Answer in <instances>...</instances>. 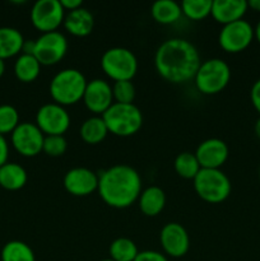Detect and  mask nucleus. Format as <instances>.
I'll list each match as a JSON object with an SVG mask.
<instances>
[{
  "label": "nucleus",
  "mask_w": 260,
  "mask_h": 261,
  "mask_svg": "<svg viewBox=\"0 0 260 261\" xmlns=\"http://www.w3.org/2000/svg\"><path fill=\"white\" fill-rule=\"evenodd\" d=\"M201 60L199 51L185 38H168L158 46L154 55L157 73L167 82L181 84L194 79Z\"/></svg>",
  "instance_id": "1"
},
{
  "label": "nucleus",
  "mask_w": 260,
  "mask_h": 261,
  "mask_svg": "<svg viewBox=\"0 0 260 261\" xmlns=\"http://www.w3.org/2000/svg\"><path fill=\"white\" fill-rule=\"evenodd\" d=\"M98 191L111 208L124 209L134 204L142 193V178L135 168L116 165L98 175Z\"/></svg>",
  "instance_id": "2"
},
{
  "label": "nucleus",
  "mask_w": 260,
  "mask_h": 261,
  "mask_svg": "<svg viewBox=\"0 0 260 261\" xmlns=\"http://www.w3.org/2000/svg\"><path fill=\"white\" fill-rule=\"evenodd\" d=\"M87 79L78 69H63L51 79L50 91L51 98L60 106H70L83 99L87 87Z\"/></svg>",
  "instance_id": "3"
},
{
  "label": "nucleus",
  "mask_w": 260,
  "mask_h": 261,
  "mask_svg": "<svg viewBox=\"0 0 260 261\" xmlns=\"http://www.w3.org/2000/svg\"><path fill=\"white\" fill-rule=\"evenodd\" d=\"M109 133L116 137H130L140 130L143 125V114L134 103L114 102L102 115Z\"/></svg>",
  "instance_id": "4"
},
{
  "label": "nucleus",
  "mask_w": 260,
  "mask_h": 261,
  "mask_svg": "<svg viewBox=\"0 0 260 261\" xmlns=\"http://www.w3.org/2000/svg\"><path fill=\"white\" fill-rule=\"evenodd\" d=\"M194 189L201 200L218 204L226 200L231 194V181L221 170L201 168L194 178Z\"/></svg>",
  "instance_id": "5"
},
{
  "label": "nucleus",
  "mask_w": 260,
  "mask_h": 261,
  "mask_svg": "<svg viewBox=\"0 0 260 261\" xmlns=\"http://www.w3.org/2000/svg\"><path fill=\"white\" fill-rule=\"evenodd\" d=\"M231 79L229 65L222 59L213 58L203 61L194 76L199 92L204 94H217L223 91Z\"/></svg>",
  "instance_id": "6"
},
{
  "label": "nucleus",
  "mask_w": 260,
  "mask_h": 261,
  "mask_svg": "<svg viewBox=\"0 0 260 261\" xmlns=\"http://www.w3.org/2000/svg\"><path fill=\"white\" fill-rule=\"evenodd\" d=\"M101 68L114 82L132 81L138 70L137 56L125 47H111L102 54Z\"/></svg>",
  "instance_id": "7"
},
{
  "label": "nucleus",
  "mask_w": 260,
  "mask_h": 261,
  "mask_svg": "<svg viewBox=\"0 0 260 261\" xmlns=\"http://www.w3.org/2000/svg\"><path fill=\"white\" fill-rule=\"evenodd\" d=\"M65 18L60 0H38L31 9V22L41 33L58 31Z\"/></svg>",
  "instance_id": "8"
},
{
  "label": "nucleus",
  "mask_w": 260,
  "mask_h": 261,
  "mask_svg": "<svg viewBox=\"0 0 260 261\" xmlns=\"http://www.w3.org/2000/svg\"><path fill=\"white\" fill-rule=\"evenodd\" d=\"M68 51V40L59 31L42 33L35 40L33 56L41 65H55L64 59Z\"/></svg>",
  "instance_id": "9"
},
{
  "label": "nucleus",
  "mask_w": 260,
  "mask_h": 261,
  "mask_svg": "<svg viewBox=\"0 0 260 261\" xmlns=\"http://www.w3.org/2000/svg\"><path fill=\"white\" fill-rule=\"evenodd\" d=\"M252 40H254V27L245 19L223 25L218 36L219 46L229 54L241 53L249 47Z\"/></svg>",
  "instance_id": "10"
},
{
  "label": "nucleus",
  "mask_w": 260,
  "mask_h": 261,
  "mask_svg": "<svg viewBox=\"0 0 260 261\" xmlns=\"http://www.w3.org/2000/svg\"><path fill=\"white\" fill-rule=\"evenodd\" d=\"M35 124L45 135H64L70 126V116L64 106L46 103L38 109Z\"/></svg>",
  "instance_id": "11"
},
{
  "label": "nucleus",
  "mask_w": 260,
  "mask_h": 261,
  "mask_svg": "<svg viewBox=\"0 0 260 261\" xmlns=\"http://www.w3.org/2000/svg\"><path fill=\"white\" fill-rule=\"evenodd\" d=\"M45 134L33 122H20L12 133V144L23 157H35L42 152Z\"/></svg>",
  "instance_id": "12"
},
{
  "label": "nucleus",
  "mask_w": 260,
  "mask_h": 261,
  "mask_svg": "<svg viewBox=\"0 0 260 261\" xmlns=\"http://www.w3.org/2000/svg\"><path fill=\"white\" fill-rule=\"evenodd\" d=\"M161 246L171 257H183L190 247V237L188 231L176 222L165 224L160 233Z\"/></svg>",
  "instance_id": "13"
},
{
  "label": "nucleus",
  "mask_w": 260,
  "mask_h": 261,
  "mask_svg": "<svg viewBox=\"0 0 260 261\" xmlns=\"http://www.w3.org/2000/svg\"><path fill=\"white\" fill-rule=\"evenodd\" d=\"M83 102L89 111L102 116L114 103L112 86L103 79H93L88 82L83 94Z\"/></svg>",
  "instance_id": "14"
},
{
  "label": "nucleus",
  "mask_w": 260,
  "mask_h": 261,
  "mask_svg": "<svg viewBox=\"0 0 260 261\" xmlns=\"http://www.w3.org/2000/svg\"><path fill=\"white\" fill-rule=\"evenodd\" d=\"M65 190L73 196H87L98 189V175L86 167H74L63 180Z\"/></svg>",
  "instance_id": "15"
},
{
  "label": "nucleus",
  "mask_w": 260,
  "mask_h": 261,
  "mask_svg": "<svg viewBox=\"0 0 260 261\" xmlns=\"http://www.w3.org/2000/svg\"><path fill=\"white\" fill-rule=\"evenodd\" d=\"M228 145L218 138H209L198 145L195 150L196 160L201 168L219 170L228 158Z\"/></svg>",
  "instance_id": "16"
},
{
  "label": "nucleus",
  "mask_w": 260,
  "mask_h": 261,
  "mask_svg": "<svg viewBox=\"0 0 260 261\" xmlns=\"http://www.w3.org/2000/svg\"><path fill=\"white\" fill-rule=\"evenodd\" d=\"M249 5L245 0H213L212 3V17L221 24L244 19Z\"/></svg>",
  "instance_id": "17"
},
{
  "label": "nucleus",
  "mask_w": 260,
  "mask_h": 261,
  "mask_svg": "<svg viewBox=\"0 0 260 261\" xmlns=\"http://www.w3.org/2000/svg\"><path fill=\"white\" fill-rule=\"evenodd\" d=\"M63 24L70 35L76 37H86L93 30L94 18L88 9L81 7L69 12L64 18Z\"/></svg>",
  "instance_id": "18"
},
{
  "label": "nucleus",
  "mask_w": 260,
  "mask_h": 261,
  "mask_svg": "<svg viewBox=\"0 0 260 261\" xmlns=\"http://www.w3.org/2000/svg\"><path fill=\"white\" fill-rule=\"evenodd\" d=\"M139 209L147 217H155L166 205V194L158 186H149L140 193L138 198Z\"/></svg>",
  "instance_id": "19"
},
{
  "label": "nucleus",
  "mask_w": 260,
  "mask_h": 261,
  "mask_svg": "<svg viewBox=\"0 0 260 261\" xmlns=\"http://www.w3.org/2000/svg\"><path fill=\"white\" fill-rule=\"evenodd\" d=\"M28 176L18 163L7 162L0 167V186L8 191H17L24 188Z\"/></svg>",
  "instance_id": "20"
},
{
  "label": "nucleus",
  "mask_w": 260,
  "mask_h": 261,
  "mask_svg": "<svg viewBox=\"0 0 260 261\" xmlns=\"http://www.w3.org/2000/svg\"><path fill=\"white\" fill-rule=\"evenodd\" d=\"M24 38L20 31L13 27H0V59L13 58L22 53Z\"/></svg>",
  "instance_id": "21"
},
{
  "label": "nucleus",
  "mask_w": 260,
  "mask_h": 261,
  "mask_svg": "<svg viewBox=\"0 0 260 261\" xmlns=\"http://www.w3.org/2000/svg\"><path fill=\"white\" fill-rule=\"evenodd\" d=\"M150 14L155 22L161 24H172L183 15L181 5L175 0H158L152 4Z\"/></svg>",
  "instance_id": "22"
},
{
  "label": "nucleus",
  "mask_w": 260,
  "mask_h": 261,
  "mask_svg": "<svg viewBox=\"0 0 260 261\" xmlns=\"http://www.w3.org/2000/svg\"><path fill=\"white\" fill-rule=\"evenodd\" d=\"M81 138L87 144H98L109 134L106 124L102 116H92L84 120L81 126Z\"/></svg>",
  "instance_id": "23"
},
{
  "label": "nucleus",
  "mask_w": 260,
  "mask_h": 261,
  "mask_svg": "<svg viewBox=\"0 0 260 261\" xmlns=\"http://www.w3.org/2000/svg\"><path fill=\"white\" fill-rule=\"evenodd\" d=\"M41 64L33 55L20 54L14 63V74L23 83H31L40 75Z\"/></svg>",
  "instance_id": "24"
},
{
  "label": "nucleus",
  "mask_w": 260,
  "mask_h": 261,
  "mask_svg": "<svg viewBox=\"0 0 260 261\" xmlns=\"http://www.w3.org/2000/svg\"><path fill=\"white\" fill-rule=\"evenodd\" d=\"M110 259L114 261H134L139 254L134 241L126 237H119L110 245Z\"/></svg>",
  "instance_id": "25"
},
{
  "label": "nucleus",
  "mask_w": 260,
  "mask_h": 261,
  "mask_svg": "<svg viewBox=\"0 0 260 261\" xmlns=\"http://www.w3.org/2000/svg\"><path fill=\"white\" fill-rule=\"evenodd\" d=\"M2 261H36V257L25 242L13 240L2 249Z\"/></svg>",
  "instance_id": "26"
},
{
  "label": "nucleus",
  "mask_w": 260,
  "mask_h": 261,
  "mask_svg": "<svg viewBox=\"0 0 260 261\" xmlns=\"http://www.w3.org/2000/svg\"><path fill=\"white\" fill-rule=\"evenodd\" d=\"M173 167H175L176 173L186 180H194L199 171L201 170L195 153L190 152H183L177 154L173 162Z\"/></svg>",
  "instance_id": "27"
},
{
  "label": "nucleus",
  "mask_w": 260,
  "mask_h": 261,
  "mask_svg": "<svg viewBox=\"0 0 260 261\" xmlns=\"http://www.w3.org/2000/svg\"><path fill=\"white\" fill-rule=\"evenodd\" d=\"M212 0H184L181 10L185 17L193 20H201L212 12Z\"/></svg>",
  "instance_id": "28"
},
{
  "label": "nucleus",
  "mask_w": 260,
  "mask_h": 261,
  "mask_svg": "<svg viewBox=\"0 0 260 261\" xmlns=\"http://www.w3.org/2000/svg\"><path fill=\"white\" fill-rule=\"evenodd\" d=\"M19 114L17 109L12 105H2L0 106V134H12L15 127L19 125Z\"/></svg>",
  "instance_id": "29"
},
{
  "label": "nucleus",
  "mask_w": 260,
  "mask_h": 261,
  "mask_svg": "<svg viewBox=\"0 0 260 261\" xmlns=\"http://www.w3.org/2000/svg\"><path fill=\"white\" fill-rule=\"evenodd\" d=\"M114 101L117 103H133L135 98V87L132 81L115 82L112 86Z\"/></svg>",
  "instance_id": "30"
},
{
  "label": "nucleus",
  "mask_w": 260,
  "mask_h": 261,
  "mask_svg": "<svg viewBox=\"0 0 260 261\" xmlns=\"http://www.w3.org/2000/svg\"><path fill=\"white\" fill-rule=\"evenodd\" d=\"M68 143L64 135H45L42 152L51 157H59L66 152Z\"/></svg>",
  "instance_id": "31"
},
{
  "label": "nucleus",
  "mask_w": 260,
  "mask_h": 261,
  "mask_svg": "<svg viewBox=\"0 0 260 261\" xmlns=\"http://www.w3.org/2000/svg\"><path fill=\"white\" fill-rule=\"evenodd\" d=\"M134 261H168L167 257L161 252L154 251V250H144L139 251Z\"/></svg>",
  "instance_id": "32"
},
{
  "label": "nucleus",
  "mask_w": 260,
  "mask_h": 261,
  "mask_svg": "<svg viewBox=\"0 0 260 261\" xmlns=\"http://www.w3.org/2000/svg\"><path fill=\"white\" fill-rule=\"evenodd\" d=\"M250 99H251V103L254 106V109L259 112L260 115V79H257L251 87V91H250Z\"/></svg>",
  "instance_id": "33"
},
{
  "label": "nucleus",
  "mask_w": 260,
  "mask_h": 261,
  "mask_svg": "<svg viewBox=\"0 0 260 261\" xmlns=\"http://www.w3.org/2000/svg\"><path fill=\"white\" fill-rule=\"evenodd\" d=\"M8 157H9V145L4 135L0 134V167L8 162Z\"/></svg>",
  "instance_id": "34"
},
{
  "label": "nucleus",
  "mask_w": 260,
  "mask_h": 261,
  "mask_svg": "<svg viewBox=\"0 0 260 261\" xmlns=\"http://www.w3.org/2000/svg\"><path fill=\"white\" fill-rule=\"evenodd\" d=\"M61 5H63L64 10H75L82 7V0H60Z\"/></svg>",
  "instance_id": "35"
},
{
  "label": "nucleus",
  "mask_w": 260,
  "mask_h": 261,
  "mask_svg": "<svg viewBox=\"0 0 260 261\" xmlns=\"http://www.w3.org/2000/svg\"><path fill=\"white\" fill-rule=\"evenodd\" d=\"M33 51H35V40H24L22 47V54H27V55H33Z\"/></svg>",
  "instance_id": "36"
},
{
  "label": "nucleus",
  "mask_w": 260,
  "mask_h": 261,
  "mask_svg": "<svg viewBox=\"0 0 260 261\" xmlns=\"http://www.w3.org/2000/svg\"><path fill=\"white\" fill-rule=\"evenodd\" d=\"M247 5H249V8H251L252 10L260 13V0H250V2H247Z\"/></svg>",
  "instance_id": "37"
},
{
  "label": "nucleus",
  "mask_w": 260,
  "mask_h": 261,
  "mask_svg": "<svg viewBox=\"0 0 260 261\" xmlns=\"http://www.w3.org/2000/svg\"><path fill=\"white\" fill-rule=\"evenodd\" d=\"M254 38L259 42L260 45V20L256 23V25L254 27Z\"/></svg>",
  "instance_id": "38"
},
{
  "label": "nucleus",
  "mask_w": 260,
  "mask_h": 261,
  "mask_svg": "<svg viewBox=\"0 0 260 261\" xmlns=\"http://www.w3.org/2000/svg\"><path fill=\"white\" fill-rule=\"evenodd\" d=\"M255 134H256L257 138L260 139V117L256 120V122H255Z\"/></svg>",
  "instance_id": "39"
},
{
  "label": "nucleus",
  "mask_w": 260,
  "mask_h": 261,
  "mask_svg": "<svg viewBox=\"0 0 260 261\" xmlns=\"http://www.w3.org/2000/svg\"><path fill=\"white\" fill-rule=\"evenodd\" d=\"M4 71H5V63H4V60H2V59H0V78L3 76Z\"/></svg>",
  "instance_id": "40"
},
{
  "label": "nucleus",
  "mask_w": 260,
  "mask_h": 261,
  "mask_svg": "<svg viewBox=\"0 0 260 261\" xmlns=\"http://www.w3.org/2000/svg\"><path fill=\"white\" fill-rule=\"evenodd\" d=\"M101 261H114V260L110 259V257H109V259H103V260H101Z\"/></svg>",
  "instance_id": "41"
}]
</instances>
